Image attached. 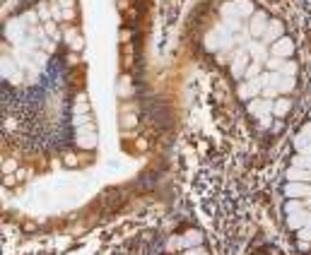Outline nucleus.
Segmentation results:
<instances>
[{"label": "nucleus", "mask_w": 311, "mask_h": 255, "mask_svg": "<svg viewBox=\"0 0 311 255\" xmlns=\"http://www.w3.org/2000/svg\"><path fill=\"white\" fill-rule=\"evenodd\" d=\"M256 255H273V253H256Z\"/></svg>", "instance_id": "obj_3"}, {"label": "nucleus", "mask_w": 311, "mask_h": 255, "mask_svg": "<svg viewBox=\"0 0 311 255\" xmlns=\"http://www.w3.org/2000/svg\"><path fill=\"white\" fill-rule=\"evenodd\" d=\"M290 164L309 168V178L304 183H290L285 181L282 186V212H285V226L294 238V245L299 253H311V111L306 123L299 128V133L292 140Z\"/></svg>", "instance_id": "obj_1"}, {"label": "nucleus", "mask_w": 311, "mask_h": 255, "mask_svg": "<svg viewBox=\"0 0 311 255\" xmlns=\"http://www.w3.org/2000/svg\"><path fill=\"white\" fill-rule=\"evenodd\" d=\"M167 255H210V250L205 248L203 234L198 229H183L169 238Z\"/></svg>", "instance_id": "obj_2"}]
</instances>
